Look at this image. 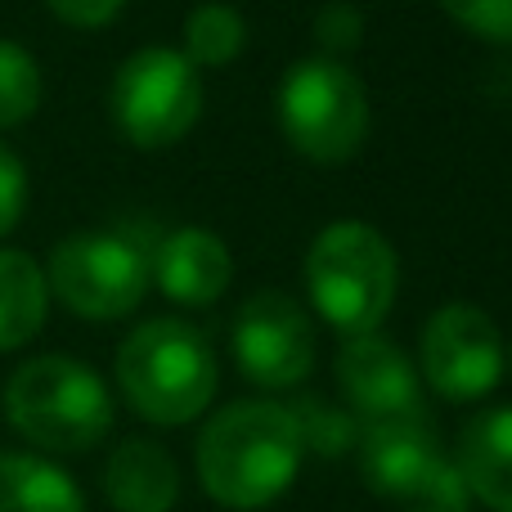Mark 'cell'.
Returning <instances> with one entry per match:
<instances>
[{
  "label": "cell",
  "instance_id": "cell-1",
  "mask_svg": "<svg viewBox=\"0 0 512 512\" xmlns=\"http://www.w3.org/2000/svg\"><path fill=\"white\" fill-rule=\"evenodd\" d=\"M301 436L288 405L239 400L207 418L194 445V468L212 504L230 512H261L297 481Z\"/></svg>",
  "mask_w": 512,
  "mask_h": 512
},
{
  "label": "cell",
  "instance_id": "cell-2",
  "mask_svg": "<svg viewBox=\"0 0 512 512\" xmlns=\"http://www.w3.org/2000/svg\"><path fill=\"white\" fill-rule=\"evenodd\" d=\"M221 364L185 319H149L117 346V391L153 427H185L216 400Z\"/></svg>",
  "mask_w": 512,
  "mask_h": 512
},
{
  "label": "cell",
  "instance_id": "cell-3",
  "mask_svg": "<svg viewBox=\"0 0 512 512\" xmlns=\"http://www.w3.org/2000/svg\"><path fill=\"white\" fill-rule=\"evenodd\" d=\"M306 297L333 333H378L396 306L400 261L387 234L364 221H333L315 234L306 252Z\"/></svg>",
  "mask_w": 512,
  "mask_h": 512
},
{
  "label": "cell",
  "instance_id": "cell-4",
  "mask_svg": "<svg viewBox=\"0 0 512 512\" xmlns=\"http://www.w3.org/2000/svg\"><path fill=\"white\" fill-rule=\"evenodd\" d=\"M5 418L45 454H86L113 432V396L90 364L36 355L5 382Z\"/></svg>",
  "mask_w": 512,
  "mask_h": 512
},
{
  "label": "cell",
  "instance_id": "cell-5",
  "mask_svg": "<svg viewBox=\"0 0 512 512\" xmlns=\"http://www.w3.org/2000/svg\"><path fill=\"white\" fill-rule=\"evenodd\" d=\"M369 122V90L342 59L319 54L288 68L279 86V126L306 162H351L369 140Z\"/></svg>",
  "mask_w": 512,
  "mask_h": 512
},
{
  "label": "cell",
  "instance_id": "cell-6",
  "mask_svg": "<svg viewBox=\"0 0 512 512\" xmlns=\"http://www.w3.org/2000/svg\"><path fill=\"white\" fill-rule=\"evenodd\" d=\"M158 239V234H153ZM135 230H81L54 243L45 261L50 297H59L77 319L113 324L140 310L149 292V248Z\"/></svg>",
  "mask_w": 512,
  "mask_h": 512
},
{
  "label": "cell",
  "instance_id": "cell-7",
  "mask_svg": "<svg viewBox=\"0 0 512 512\" xmlns=\"http://www.w3.org/2000/svg\"><path fill=\"white\" fill-rule=\"evenodd\" d=\"M360 477L373 495L391 499L400 512H468L472 495L463 486L454 459L436 445L432 414L396 418V423H364L360 441Z\"/></svg>",
  "mask_w": 512,
  "mask_h": 512
},
{
  "label": "cell",
  "instance_id": "cell-8",
  "mask_svg": "<svg viewBox=\"0 0 512 512\" xmlns=\"http://www.w3.org/2000/svg\"><path fill=\"white\" fill-rule=\"evenodd\" d=\"M108 113L122 140H131L135 149H171L203 117V77L185 59V50H171V45L135 50L113 77Z\"/></svg>",
  "mask_w": 512,
  "mask_h": 512
},
{
  "label": "cell",
  "instance_id": "cell-9",
  "mask_svg": "<svg viewBox=\"0 0 512 512\" xmlns=\"http://www.w3.org/2000/svg\"><path fill=\"white\" fill-rule=\"evenodd\" d=\"M504 342H499L495 319L481 306L450 301L432 310L418 337V373L423 382L450 405H472L490 396L504 378Z\"/></svg>",
  "mask_w": 512,
  "mask_h": 512
},
{
  "label": "cell",
  "instance_id": "cell-10",
  "mask_svg": "<svg viewBox=\"0 0 512 512\" xmlns=\"http://www.w3.org/2000/svg\"><path fill=\"white\" fill-rule=\"evenodd\" d=\"M230 351L243 378L265 391L301 387L315 369V324L288 292H252L230 324Z\"/></svg>",
  "mask_w": 512,
  "mask_h": 512
},
{
  "label": "cell",
  "instance_id": "cell-11",
  "mask_svg": "<svg viewBox=\"0 0 512 512\" xmlns=\"http://www.w3.org/2000/svg\"><path fill=\"white\" fill-rule=\"evenodd\" d=\"M337 387L360 423H396V418H427L423 378L414 360L382 333L342 337L337 351Z\"/></svg>",
  "mask_w": 512,
  "mask_h": 512
},
{
  "label": "cell",
  "instance_id": "cell-12",
  "mask_svg": "<svg viewBox=\"0 0 512 512\" xmlns=\"http://www.w3.org/2000/svg\"><path fill=\"white\" fill-rule=\"evenodd\" d=\"M149 279L176 306H216L234 283V256L221 234L203 230V225H180V230L153 239Z\"/></svg>",
  "mask_w": 512,
  "mask_h": 512
},
{
  "label": "cell",
  "instance_id": "cell-13",
  "mask_svg": "<svg viewBox=\"0 0 512 512\" xmlns=\"http://www.w3.org/2000/svg\"><path fill=\"white\" fill-rule=\"evenodd\" d=\"M104 495L113 512H171L180 499L171 450L149 436H126L104 463Z\"/></svg>",
  "mask_w": 512,
  "mask_h": 512
},
{
  "label": "cell",
  "instance_id": "cell-14",
  "mask_svg": "<svg viewBox=\"0 0 512 512\" xmlns=\"http://www.w3.org/2000/svg\"><path fill=\"white\" fill-rule=\"evenodd\" d=\"M454 468H459L472 504H486L490 512H512V405L486 409L463 427Z\"/></svg>",
  "mask_w": 512,
  "mask_h": 512
},
{
  "label": "cell",
  "instance_id": "cell-15",
  "mask_svg": "<svg viewBox=\"0 0 512 512\" xmlns=\"http://www.w3.org/2000/svg\"><path fill=\"white\" fill-rule=\"evenodd\" d=\"M0 512H86L81 486L41 454H0Z\"/></svg>",
  "mask_w": 512,
  "mask_h": 512
},
{
  "label": "cell",
  "instance_id": "cell-16",
  "mask_svg": "<svg viewBox=\"0 0 512 512\" xmlns=\"http://www.w3.org/2000/svg\"><path fill=\"white\" fill-rule=\"evenodd\" d=\"M50 283L45 270L18 248H0V351L27 346L45 324Z\"/></svg>",
  "mask_w": 512,
  "mask_h": 512
},
{
  "label": "cell",
  "instance_id": "cell-17",
  "mask_svg": "<svg viewBox=\"0 0 512 512\" xmlns=\"http://www.w3.org/2000/svg\"><path fill=\"white\" fill-rule=\"evenodd\" d=\"M248 50V23L234 5L207 0L185 14V59L194 68H225Z\"/></svg>",
  "mask_w": 512,
  "mask_h": 512
},
{
  "label": "cell",
  "instance_id": "cell-18",
  "mask_svg": "<svg viewBox=\"0 0 512 512\" xmlns=\"http://www.w3.org/2000/svg\"><path fill=\"white\" fill-rule=\"evenodd\" d=\"M292 423H297V436H301V450L319 454V459H337V454L355 450L360 441V418L351 409L333 405L328 396H301L288 405Z\"/></svg>",
  "mask_w": 512,
  "mask_h": 512
},
{
  "label": "cell",
  "instance_id": "cell-19",
  "mask_svg": "<svg viewBox=\"0 0 512 512\" xmlns=\"http://www.w3.org/2000/svg\"><path fill=\"white\" fill-rule=\"evenodd\" d=\"M45 81H41V63L23 50L18 41L0 36V131L23 126L27 117L41 108Z\"/></svg>",
  "mask_w": 512,
  "mask_h": 512
},
{
  "label": "cell",
  "instance_id": "cell-20",
  "mask_svg": "<svg viewBox=\"0 0 512 512\" xmlns=\"http://www.w3.org/2000/svg\"><path fill=\"white\" fill-rule=\"evenodd\" d=\"M436 5L477 41L512 45V0H436Z\"/></svg>",
  "mask_w": 512,
  "mask_h": 512
},
{
  "label": "cell",
  "instance_id": "cell-21",
  "mask_svg": "<svg viewBox=\"0 0 512 512\" xmlns=\"http://www.w3.org/2000/svg\"><path fill=\"white\" fill-rule=\"evenodd\" d=\"M315 41L328 59H342V54L360 50L364 41V14L351 5V0H328L315 14Z\"/></svg>",
  "mask_w": 512,
  "mask_h": 512
},
{
  "label": "cell",
  "instance_id": "cell-22",
  "mask_svg": "<svg viewBox=\"0 0 512 512\" xmlns=\"http://www.w3.org/2000/svg\"><path fill=\"white\" fill-rule=\"evenodd\" d=\"M27 207V167L0 144V239L18 225Z\"/></svg>",
  "mask_w": 512,
  "mask_h": 512
},
{
  "label": "cell",
  "instance_id": "cell-23",
  "mask_svg": "<svg viewBox=\"0 0 512 512\" xmlns=\"http://www.w3.org/2000/svg\"><path fill=\"white\" fill-rule=\"evenodd\" d=\"M126 0H45L59 23L68 27H81V32H95V27H108L117 14H122Z\"/></svg>",
  "mask_w": 512,
  "mask_h": 512
},
{
  "label": "cell",
  "instance_id": "cell-24",
  "mask_svg": "<svg viewBox=\"0 0 512 512\" xmlns=\"http://www.w3.org/2000/svg\"><path fill=\"white\" fill-rule=\"evenodd\" d=\"M508 364H512V355H508Z\"/></svg>",
  "mask_w": 512,
  "mask_h": 512
}]
</instances>
